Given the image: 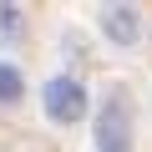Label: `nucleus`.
Listing matches in <instances>:
<instances>
[{
    "instance_id": "1",
    "label": "nucleus",
    "mask_w": 152,
    "mask_h": 152,
    "mask_svg": "<svg viewBox=\"0 0 152 152\" xmlns=\"http://www.w3.org/2000/svg\"><path fill=\"white\" fill-rule=\"evenodd\" d=\"M91 142L96 152H137V102L127 86H107L91 102Z\"/></svg>"
},
{
    "instance_id": "2",
    "label": "nucleus",
    "mask_w": 152,
    "mask_h": 152,
    "mask_svg": "<svg viewBox=\"0 0 152 152\" xmlns=\"http://www.w3.org/2000/svg\"><path fill=\"white\" fill-rule=\"evenodd\" d=\"M41 112L51 127H76V122H86L91 117V91L86 81L76 71H56L41 81Z\"/></svg>"
},
{
    "instance_id": "3",
    "label": "nucleus",
    "mask_w": 152,
    "mask_h": 152,
    "mask_svg": "<svg viewBox=\"0 0 152 152\" xmlns=\"http://www.w3.org/2000/svg\"><path fill=\"white\" fill-rule=\"evenodd\" d=\"M96 31L112 46H137L147 36V15H142V5H132V0H112V5L96 10Z\"/></svg>"
},
{
    "instance_id": "4",
    "label": "nucleus",
    "mask_w": 152,
    "mask_h": 152,
    "mask_svg": "<svg viewBox=\"0 0 152 152\" xmlns=\"http://www.w3.org/2000/svg\"><path fill=\"white\" fill-rule=\"evenodd\" d=\"M26 36H31V10L0 0V46H20Z\"/></svg>"
},
{
    "instance_id": "5",
    "label": "nucleus",
    "mask_w": 152,
    "mask_h": 152,
    "mask_svg": "<svg viewBox=\"0 0 152 152\" xmlns=\"http://www.w3.org/2000/svg\"><path fill=\"white\" fill-rule=\"evenodd\" d=\"M26 102V71L15 66V61H0V107H20Z\"/></svg>"
}]
</instances>
